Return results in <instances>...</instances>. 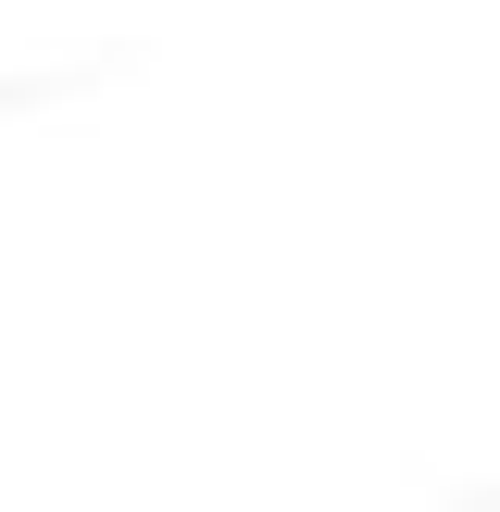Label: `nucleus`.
Masks as SVG:
<instances>
[]
</instances>
